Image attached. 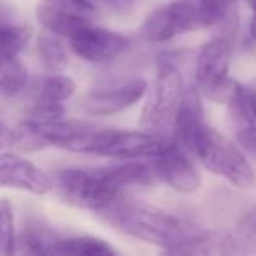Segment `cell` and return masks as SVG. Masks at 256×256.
I'll list each match as a JSON object with an SVG mask.
<instances>
[{"mask_svg": "<svg viewBox=\"0 0 256 256\" xmlns=\"http://www.w3.org/2000/svg\"><path fill=\"white\" fill-rule=\"evenodd\" d=\"M98 214L120 234L168 252H195L202 234L174 212L130 198V195L120 198Z\"/></svg>", "mask_w": 256, "mask_h": 256, "instance_id": "1", "label": "cell"}, {"mask_svg": "<svg viewBox=\"0 0 256 256\" xmlns=\"http://www.w3.org/2000/svg\"><path fill=\"white\" fill-rule=\"evenodd\" d=\"M53 190L68 206L96 214L128 195L118 179L114 165L62 168L53 178Z\"/></svg>", "mask_w": 256, "mask_h": 256, "instance_id": "2", "label": "cell"}, {"mask_svg": "<svg viewBox=\"0 0 256 256\" xmlns=\"http://www.w3.org/2000/svg\"><path fill=\"white\" fill-rule=\"evenodd\" d=\"M223 23L209 0H170L144 18L139 32L151 44L170 42L176 37L212 28Z\"/></svg>", "mask_w": 256, "mask_h": 256, "instance_id": "3", "label": "cell"}, {"mask_svg": "<svg viewBox=\"0 0 256 256\" xmlns=\"http://www.w3.org/2000/svg\"><path fill=\"white\" fill-rule=\"evenodd\" d=\"M192 156L210 174L223 178L235 188L252 190L256 186V172L244 150L209 124L200 134Z\"/></svg>", "mask_w": 256, "mask_h": 256, "instance_id": "4", "label": "cell"}, {"mask_svg": "<svg viewBox=\"0 0 256 256\" xmlns=\"http://www.w3.org/2000/svg\"><path fill=\"white\" fill-rule=\"evenodd\" d=\"M234 40L230 36H218L200 46L195 58V86L202 98L224 104L237 84L230 78Z\"/></svg>", "mask_w": 256, "mask_h": 256, "instance_id": "5", "label": "cell"}, {"mask_svg": "<svg viewBox=\"0 0 256 256\" xmlns=\"http://www.w3.org/2000/svg\"><path fill=\"white\" fill-rule=\"evenodd\" d=\"M184 88L181 68L172 62H162L158 65L153 84L151 88L148 86V92L144 95L146 102L139 118L140 128L160 134V130L172 124Z\"/></svg>", "mask_w": 256, "mask_h": 256, "instance_id": "6", "label": "cell"}, {"mask_svg": "<svg viewBox=\"0 0 256 256\" xmlns=\"http://www.w3.org/2000/svg\"><path fill=\"white\" fill-rule=\"evenodd\" d=\"M167 137L150 130H118V128H96L88 153L95 156L120 160H148L154 156L167 142Z\"/></svg>", "mask_w": 256, "mask_h": 256, "instance_id": "7", "label": "cell"}, {"mask_svg": "<svg viewBox=\"0 0 256 256\" xmlns=\"http://www.w3.org/2000/svg\"><path fill=\"white\" fill-rule=\"evenodd\" d=\"M95 124L79 120H53L36 121L26 120L22 124L20 136L28 139L37 146H53L70 153H88L93 134L96 132Z\"/></svg>", "mask_w": 256, "mask_h": 256, "instance_id": "8", "label": "cell"}, {"mask_svg": "<svg viewBox=\"0 0 256 256\" xmlns=\"http://www.w3.org/2000/svg\"><path fill=\"white\" fill-rule=\"evenodd\" d=\"M153 167V174L158 182L182 195L198 192L202 184L198 168L192 160V154L168 139L154 156L148 158Z\"/></svg>", "mask_w": 256, "mask_h": 256, "instance_id": "9", "label": "cell"}, {"mask_svg": "<svg viewBox=\"0 0 256 256\" xmlns=\"http://www.w3.org/2000/svg\"><path fill=\"white\" fill-rule=\"evenodd\" d=\"M68 50L88 64H109L130 50V39L116 30L96 26L95 23L81 26L67 37Z\"/></svg>", "mask_w": 256, "mask_h": 256, "instance_id": "10", "label": "cell"}, {"mask_svg": "<svg viewBox=\"0 0 256 256\" xmlns=\"http://www.w3.org/2000/svg\"><path fill=\"white\" fill-rule=\"evenodd\" d=\"M148 92V81L142 78L126 79L112 86L93 88L79 102V109L86 116L107 118L130 109L144 98Z\"/></svg>", "mask_w": 256, "mask_h": 256, "instance_id": "11", "label": "cell"}, {"mask_svg": "<svg viewBox=\"0 0 256 256\" xmlns=\"http://www.w3.org/2000/svg\"><path fill=\"white\" fill-rule=\"evenodd\" d=\"M95 14L96 6L86 0H39L36 8L37 22L44 30L65 39L92 23Z\"/></svg>", "mask_w": 256, "mask_h": 256, "instance_id": "12", "label": "cell"}, {"mask_svg": "<svg viewBox=\"0 0 256 256\" xmlns=\"http://www.w3.org/2000/svg\"><path fill=\"white\" fill-rule=\"evenodd\" d=\"M0 186L46 195L53 192V178L20 154L0 153Z\"/></svg>", "mask_w": 256, "mask_h": 256, "instance_id": "13", "label": "cell"}, {"mask_svg": "<svg viewBox=\"0 0 256 256\" xmlns=\"http://www.w3.org/2000/svg\"><path fill=\"white\" fill-rule=\"evenodd\" d=\"M206 124L207 123L204 120L202 95H200L195 84L186 86L184 93L181 96V102L178 106V110L174 114V120H172V128H174L172 140L192 154Z\"/></svg>", "mask_w": 256, "mask_h": 256, "instance_id": "14", "label": "cell"}, {"mask_svg": "<svg viewBox=\"0 0 256 256\" xmlns=\"http://www.w3.org/2000/svg\"><path fill=\"white\" fill-rule=\"evenodd\" d=\"M116 249L107 240L95 235H76V237H54L48 254L64 256H114Z\"/></svg>", "mask_w": 256, "mask_h": 256, "instance_id": "15", "label": "cell"}, {"mask_svg": "<svg viewBox=\"0 0 256 256\" xmlns=\"http://www.w3.org/2000/svg\"><path fill=\"white\" fill-rule=\"evenodd\" d=\"M224 106L235 130L256 124V88L237 81Z\"/></svg>", "mask_w": 256, "mask_h": 256, "instance_id": "16", "label": "cell"}, {"mask_svg": "<svg viewBox=\"0 0 256 256\" xmlns=\"http://www.w3.org/2000/svg\"><path fill=\"white\" fill-rule=\"evenodd\" d=\"M36 53L42 67L50 72H64L68 67V50L62 42L60 36H54L51 32H42L37 36Z\"/></svg>", "mask_w": 256, "mask_h": 256, "instance_id": "17", "label": "cell"}, {"mask_svg": "<svg viewBox=\"0 0 256 256\" xmlns=\"http://www.w3.org/2000/svg\"><path fill=\"white\" fill-rule=\"evenodd\" d=\"M256 252V207L244 214L235 232L224 234L223 254Z\"/></svg>", "mask_w": 256, "mask_h": 256, "instance_id": "18", "label": "cell"}, {"mask_svg": "<svg viewBox=\"0 0 256 256\" xmlns=\"http://www.w3.org/2000/svg\"><path fill=\"white\" fill-rule=\"evenodd\" d=\"M30 40V30L11 20H0V65L18 58Z\"/></svg>", "mask_w": 256, "mask_h": 256, "instance_id": "19", "label": "cell"}, {"mask_svg": "<svg viewBox=\"0 0 256 256\" xmlns=\"http://www.w3.org/2000/svg\"><path fill=\"white\" fill-rule=\"evenodd\" d=\"M28 84V70L18 60H9L0 65V95L14 96L22 93Z\"/></svg>", "mask_w": 256, "mask_h": 256, "instance_id": "20", "label": "cell"}, {"mask_svg": "<svg viewBox=\"0 0 256 256\" xmlns=\"http://www.w3.org/2000/svg\"><path fill=\"white\" fill-rule=\"evenodd\" d=\"M76 82L68 76H64L62 72H53L51 76L42 79L39 88V98L50 100V102H62L68 100L76 93Z\"/></svg>", "mask_w": 256, "mask_h": 256, "instance_id": "21", "label": "cell"}, {"mask_svg": "<svg viewBox=\"0 0 256 256\" xmlns=\"http://www.w3.org/2000/svg\"><path fill=\"white\" fill-rule=\"evenodd\" d=\"M16 251L14 210L9 202H0V254H12Z\"/></svg>", "mask_w": 256, "mask_h": 256, "instance_id": "22", "label": "cell"}, {"mask_svg": "<svg viewBox=\"0 0 256 256\" xmlns=\"http://www.w3.org/2000/svg\"><path fill=\"white\" fill-rule=\"evenodd\" d=\"M64 114H65V107L62 102H50V100L37 98V102L28 110V120L53 121V120H62Z\"/></svg>", "mask_w": 256, "mask_h": 256, "instance_id": "23", "label": "cell"}, {"mask_svg": "<svg viewBox=\"0 0 256 256\" xmlns=\"http://www.w3.org/2000/svg\"><path fill=\"white\" fill-rule=\"evenodd\" d=\"M235 139L244 153L256 160V124L235 130Z\"/></svg>", "mask_w": 256, "mask_h": 256, "instance_id": "24", "label": "cell"}, {"mask_svg": "<svg viewBox=\"0 0 256 256\" xmlns=\"http://www.w3.org/2000/svg\"><path fill=\"white\" fill-rule=\"evenodd\" d=\"M20 142V132H14L4 121L0 120V150H6L9 146H14Z\"/></svg>", "mask_w": 256, "mask_h": 256, "instance_id": "25", "label": "cell"}, {"mask_svg": "<svg viewBox=\"0 0 256 256\" xmlns=\"http://www.w3.org/2000/svg\"><path fill=\"white\" fill-rule=\"evenodd\" d=\"M209 2L214 6V9L220 12L221 20H223V22H226L228 14H230V11L234 9V6H235V2H237V0H209Z\"/></svg>", "mask_w": 256, "mask_h": 256, "instance_id": "26", "label": "cell"}, {"mask_svg": "<svg viewBox=\"0 0 256 256\" xmlns=\"http://www.w3.org/2000/svg\"><path fill=\"white\" fill-rule=\"evenodd\" d=\"M0 20H11V22H18L16 20V9L12 8V4L0 0Z\"/></svg>", "mask_w": 256, "mask_h": 256, "instance_id": "27", "label": "cell"}, {"mask_svg": "<svg viewBox=\"0 0 256 256\" xmlns=\"http://www.w3.org/2000/svg\"><path fill=\"white\" fill-rule=\"evenodd\" d=\"M248 36H249V40L256 46V11H252V18L248 26Z\"/></svg>", "mask_w": 256, "mask_h": 256, "instance_id": "28", "label": "cell"}, {"mask_svg": "<svg viewBox=\"0 0 256 256\" xmlns=\"http://www.w3.org/2000/svg\"><path fill=\"white\" fill-rule=\"evenodd\" d=\"M90 4L93 6H98V4H107V6H123L126 4L128 0H86Z\"/></svg>", "mask_w": 256, "mask_h": 256, "instance_id": "29", "label": "cell"}, {"mask_svg": "<svg viewBox=\"0 0 256 256\" xmlns=\"http://www.w3.org/2000/svg\"><path fill=\"white\" fill-rule=\"evenodd\" d=\"M248 2H249V6H251L252 11H256V0H248Z\"/></svg>", "mask_w": 256, "mask_h": 256, "instance_id": "30", "label": "cell"}]
</instances>
